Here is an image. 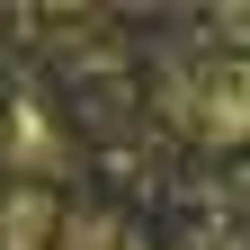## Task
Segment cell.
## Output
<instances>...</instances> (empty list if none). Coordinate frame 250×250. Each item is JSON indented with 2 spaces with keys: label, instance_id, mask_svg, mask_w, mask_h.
I'll return each instance as SVG.
<instances>
[{
  "label": "cell",
  "instance_id": "1",
  "mask_svg": "<svg viewBox=\"0 0 250 250\" xmlns=\"http://www.w3.org/2000/svg\"><path fill=\"white\" fill-rule=\"evenodd\" d=\"M45 197H36V188H18V197L9 206H0V241H9V250H45Z\"/></svg>",
  "mask_w": 250,
  "mask_h": 250
},
{
  "label": "cell",
  "instance_id": "2",
  "mask_svg": "<svg viewBox=\"0 0 250 250\" xmlns=\"http://www.w3.org/2000/svg\"><path fill=\"white\" fill-rule=\"evenodd\" d=\"M62 250H143L125 224H107V214H89V224H62Z\"/></svg>",
  "mask_w": 250,
  "mask_h": 250
}]
</instances>
